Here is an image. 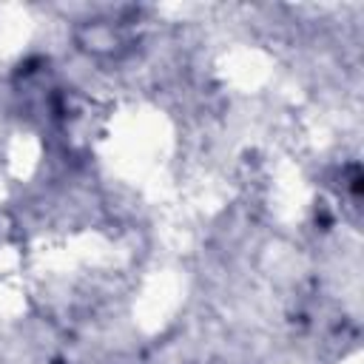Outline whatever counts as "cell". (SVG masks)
<instances>
[{
    "mask_svg": "<svg viewBox=\"0 0 364 364\" xmlns=\"http://www.w3.org/2000/svg\"><path fill=\"white\" fill-rule=\"evenodd\" d=\"M125 31L114 26L111 20H94L82 31V46L91 48L94 54H119L125 48Z\"/></svg>",
    "mask_w": 364,
    "mask_h": 364,
    "instance_id": "6da1fadb",
    "label": "cell"
}]
</instances>
